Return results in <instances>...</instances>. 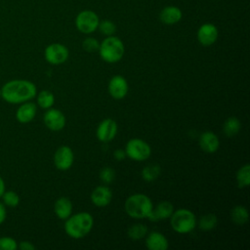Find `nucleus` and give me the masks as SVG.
<instances>
[{
	"label": "nucleus",
	"mask_w": 250,
	"mask_h": 250,
	"mask_svg": "<svg viewBox=\"0 0 250 250\" xmlns=\"http://www.w3.org/2000/svg\"><path fill=\"white\" fill-rule=\"evenodd\" d=\"M1 98L12 104H20L36 97L35 84L25 79H13L6 82L1 88Z\"/></svg>",
	"instance_id": "obj_1"
},
{
	"label": "nucleus",
	"mask_w": 250,
	"mask_h": 250,
	"mask_svg": "<svg viewBox=\"0 0 250 250\" xmlns=\"http://www.w3.org/2000/svg\"><path fill=\"white\" fill-rule=\"evenodd\" d=\"M94 218L88 212H79L65 219L64 231L74 239L86 236L93 229Z\"/></svg>",
	"instance_id": "obj_2"
},
{
	"label": "nucleus",
	"mask_w": 250,
	"mask_h": 250,
	"mask_svg": "<svg viewBox=\"0 0 250 250\" xmlns=\"http://www.w3.org/2000/svg\"><path fill=\"white\" fill-rule=\"evenodd\" d=\"M125 212L134 219H145L153 209L151 199L145 193L130 195L124 204Z\"/></svg>",
	"instance_id": "obj_3"
},
{
	"label": "nucleus",
	"mask_w": 250,
	"mask_h": 250,
	"mask_svg": "<svg viewBox=\"0 0 250 250\" xmlns=\"http://www.w3.org/2000/svg\"><path fill=\"white\" fill-rule=\"evenodd\" d=\"M99 54L103 61L108 63L119 62L125 53V47L122 40L116 36H106L100 43Z\"/></svg>",
	"instance_id": "obj_4"
},
{
	"label": "nucleus",
	"mask_w": 250,
	"mask_h": 250,
	"mask_svg": "<svg viewBox=\"0 0 250 250\" xmlns=\"http://www.w3.org/2000/svg\"><path fill=\"white\" fill-rule=\"evenodd\" d=\"M169 219L171 228L181 234L190 232L196 226L195 214L187 208L174 210Z\"/></svg>",
	"instance_id": "obj_5"
},
{
	"label": "nucleus",
	"mask_w": 250,
	"mask_h": 250,
	"mask_svg": "<svg viewBox=\"0 0 250 250\" xmlns=\"http://www.w3.org/2000/svg\"><path fill=\"white\" fill-rule=\"evenodd\" d=\"M126 156L135 161H145L151 154L150 146L144 140L133 138L129 140L125 146Z\"/></svg>",
	"instance_id": "obj_6"
},
{
	"label": "nucleus",
	"mask_w": 250,
	"mask_h": 250,
	"mask_svg": "<svg viewBox=\"0 0 250 250\" xmlns=\"http://www.w3.org/2000/svg\"><path fill=\"white\" fill-rule=\"evenodd\" d=\"M100 19L92 10H83L75 18V26L78 31L84 34L93 33L98 29Z\"/></svg>",
	"instance_id": "obj_7"
},
{
	"label": "nucleus",
	"mask_w": 250,
	"mask_h": 250,
	"mask_svg": "<svg viewBox=\"0 0 250 250\" xmlns=\"http://www.w3.org/2000/svg\"><path fill=\"white\" fill-rule=\"evenodd\" d=\"M68 49L61 43H52L44 50V58L50 64L60 65L65 62L68 59Z\"/></svg>",
	"instance_id": "obj_8"
},
{
	"label": "nucleus",
	"mask_w": 250,
	"mask_h": 250,
	"mask_svg": "<svg viewBox=\"0 0 250 250\" xmlns=\"http://www.w3.org/2000/svg\"><path fill=\"white\" fill-rule=\"evenodd\" d=\"M118 126L116 121L111 118H105L98 125L96 135L100 142L108 143L115 138Z\"/></svg>",
	"instance_id": "obj_9"
},
{
	"label": "nucleus",
	"mask_w": 250,
	"mask_h": 250,
	"mask_svg": "<svg viewBox=\"0 0 250 250\" xmlns=\"http://www.w3.org/2000/svg\"><path fill=\"white\" fill-rule=\"evenodd\" d=\"M43 121L45 126L51 131H61L65 126V116L64 114L57 108L50 107L46 110L43 116Z\"/></svg>",
	"instance_id": "obj_10"
},
{
	"label": "nucleus",
	"mask_w": 250,
	"mask_h": 250,
	"mask_svg": "<svg viewBox=\"0 0 250 250\" xmlns=\"http://www.w3.org/2000/svg\"><path fill=\"white\" fill-rule=\"evenodd\" d=\"M74 160V154L72 149L68 146H62L58 147L54 154V164L57 169L61 171L68 170Z\"/></svg>",
	"instance_id": "obj_11"
},
{
	"label": "nucleus",
	"mask_w": 250,
	"mask_h": 250,
	"mask_svg": "<svg viewBox=\"0 0 250 250\" xmlns=\"http://www.w3.org/2000/svg\"><path fill=\"white\" fill-rule=\"evenodd\" d=\"M196 36L198 42L202 46L208 47L213 45L217 41L219 36V30L215 24L206 22L199 26Z\"/></svg>",
	"instance_id": "obj_12"
},
{
	"label": "nucleus",
	"mask_w": 250,
	"mask_h": 250,
	"mask_svg": "<svg viewBox=\"0 0 250 250\" xmlns=\"http://www.w3.org/2000/svg\"><path fill=\"white\" fill-rule=\"evenodd\" d=\"M128 82L122 75H114L110 78L107 86L109 95L115 100H121L126 97L128 93Z\"/></svg>",
	"instance_id": "obj_13"
},
{
	"label": "nucleus",
	"mask_w": 250,
	"mask_h": 250,
	"mask_svg": "<svg viewBox=\"0 0 250 250\" xmlns=\"http://www.w3.org/2000/svg\"><path fill=\"white\" fill-rule=\"evenodd\" d=\"M91 201L97 207L107 206L112 199V191L106 186H98L91 193Z\"/></svg>",
	"instance_id": "obj_14"
},
{
	"label": "nucleus",
	"mask_w": 250,
	"mask_h": 250,
	"mask_svg": "<svg viewBox=\"0 0 250 250\" xmlns=\"http://www.w3.org/2000/svg\"><path fill=\"white\" fill-rule=\"evenodd\" d=\"M174 212V206L170 201H160L155 208L146 217L150 222H158L161 220L169 219Z\"/></svg>",
	"instance_id": "obj_15"
},
{
	"label": "nucleus",
	"mask_w": 250,
	"mask_h": 250,
	"mask_svg": "<svg viewBox=\"0 0 250 250\" xmlns=\"http://www.w3.org/2000/svg\"><path fill=\"white\" fill-rule=\"evenodd\" d=\"M36 112L37 106L34 103L29 101L24 102L22 104H20V106L16 111V119L20 123H28L34 119Z\"/></svg>",
	"instance_id": "obj_16"
},
{
	"label": "nucleus",
	"mask_w": 250,
	"mask_h": 250,
	"mask_svg": "<svg viewBox=\"0 0 250 250\" xmlns=\"http://www.w3.org/2000/svg\"><path fill=\"white\" fill-rule=\"evenodd\" d=\"M199 146L208 153L216 152L220 146L218 136L212 131H205L199 137Z\"/></svg>",
	"instance_id": "obj_17"
},
{
	"label": "nucleus",
	"mask_w": 250,
	"mask_h": 250,
	"mask_svg": "<svg viewBox=\"0 0 250 250\" xmlns=\"http://www.w3.org/2000/svg\"><path fill=\"white\" fill-rule=\"evenodd\" d=\"M146 246L149 250H167L169 242L164 234L153 230L147 234L146 238Z\"/></svg>",
	"instance_id": "obj_18"
},
{
	"label": "nucleus",
	"mask_w": 250,
	"mask_h": 250,
	"mask_svg": "<svg viewBox=\"0 0 250 250\" xmlns=\"http://www.w3.org/2000/svg\"><path fill=\"white\" fill-rule=\"evenodd\" d=\"M183 18V12L176 6H166L159 13V20L162 23L172 25L179 22Z\"/></svg>",
	"instance_id": "obj_19"
},
{
	"label": "nucleus",
	"mask_w": 250,
	"mask_h": 250,
	"mask_svg": "<svg viewBox=\"0 0 250 250\" xmlns=\"http://www.w3.org/2000/svg\"><path fill=\"white\" fill-rule=\"evenodd\" d=\"M54 212L59 219H67L72 213V203L70 199L65 196L58 198L54 204Z\"/></svg>",
	"instance_id": "obj_20"
},
{
	"label": "nucleus",
	"mask_w": 250,
	"mask_h": 250,
	"mask_svg": "<svg viewBox=\"0 0 250 250\" xmlns=\"http://www.w3.org/2000/svg\"><path fill=\"white\" fill-rule=\"evenodd\" d=\"M241 128V123L239 119L235 116H230L227 118L223 125V131L227 137H233L238 134Z\"/></svg>",
	"instance_id": "obj_21"
},
{
	"label": "nucleus",
	"mask_w": 250,
	"mask_h": 250,
	"mask_svg": "<svg viewBox=\"0 0 250 250\" xmlns=\"http://www.w3.org/2000/svg\"><path fill=\"white\" fill-rule=\"evenodd\" d=\"M36 100L37 104L43 109H48L55 104V96L49 90H42L36 94Z\"/></svg>",
	"instance_id": "obj_22"
},
{
	"label": "nucleus",
	"mask_w": 250,
	"mask_h": 250,
	"mask_svg": "<svg viewBox=\"0 0 250 250\" xmlns=\"http://www.w3.org/2000/svg\"><path fill=\"white\" fill-rule=\"evenodd\" d=\"M230 218L234 224L243 225L248 221V218H249L248 210L242 205H237L231 209Z\"/></svg>",
	"instance_id": "obj_23"
},
{
	"label": "nucleus",
	"mask_w": 250,
	"mask_h": 250,
	"mask_svg": "<svg viewBox=\"0 0 250 250\" xmlns=\"http://www.w3.org/2000/svg\"><path fill=\"white\" fill-rule=\"evenodd\" d=\"M236 184L239 188H243L249 186L250 184V165L244 164L241 166L235 175Z\"/></svg>",
	"instance_id": "obj_24"
},
{
	"label": "nucleus",
	"mask_w": 250,
	"mask_h": 250,
	"mask_svg": "<svg viewBox=\"0 0 250 250\" xmlns=\"http://www.w3.org/2000/svg\"><path fill=\"white\" fill-rule=\"evenodd\" d=\"M161 173V169L160 166L158 164H148L146 166L144 167V169L142 170V178L146 181V182H153L155 181L159 175Z\"/></svg>",
	"instance_id": "obj_25"
},
{
	"label": "nucleus",
	"mask_w": 250,
	"mask_h": 250,
	"mask_svg": "<svg viewBox=\"0 0 250 250\" xmlns=\"http://www.w3.org/2000/svg\"><path fill=\"white\" fill-rule=\"evenodd\" d=\"M147 231H148L147 227L145 224L138 223L129 227L127 230V234L131 239L139 240L144 238L147 234Z\"/></svg>",
	"instance_id": "obj_26"
},
{
	"label": "nucleus",
	"mask_w": 250,
	"mask_h": 250,
	"mask_svg": "<svg viewBox=\"0 0 250 250\" xmlns=\"http://www.w3.org/2000/svg\"><path fill=\"white\" fill-rule=\"evenodd\" d=\"M218 218L215 214L209 213L202 216L198 221V227L202 230H211L217 227Z\"/></svg>",
	"instance_id": "obj_27"
},
{
	"label": "nucleus",
	"mask_w": 250,
	"mask_h": 250,
	"mask_svg": "<svg viewBox=\"0 0 250 250\" xmlns=\"http://www.w3.org/2000/svg\"><path fill=\"white\" fill-rule=\"evenodd\" d=\"M2 202L5 206L8 207H17L20 204V195L14 190H5L3 195L1 196Z\"/></svg>",
	"instance_id": "obj_28"
},
{
	"label": "nucleus",
	"mask_w": 250,
	"mask_h": 250,
	"mask_svg": "<svg viewBox=\"0 0 250 250\" xmlns=\"http://www.w3.org/2000/svg\"><path fill=\"white\" fill-rule=\"evenodd\" d=\"M98 29L101 31L102 34H104L105 36H111L116 31V25L113 21H111L109 20H104L99 22Z\"/></svg>",
	"instance_id": "obj_29"
},
{
	"label": "nucleus",
	"mask_w": 250,
	"mask_h": 250,
	"mask_svg": "<svg viewBox=\"0 0 250 250\" xmlns=\"http://www.w3.org/2000/svg\"><path fill=\"white\" fill-rule=\"evenodd\" d=\"M99 177L104 184H110L115 179V171L111 167H104L101 169Z\"/></svg>",
	"instance_id": "obj_30"
},
{
	"label": "nucleus",
	"mask_w": 250,
	"mask_h": 250,
	"mask_svg": "<svg viewBox=\"0 0 250 250\" xmlns=\"http://www.w3.org/2000/svg\"><path fill=\"white\" fill-rule=\"evenodd\" d=\"M83 49L88 53H94L99 51L100 42L94 37H87L82 42Z\"/></svg>",
	"instance_id": "obj_31"
},
{
	"label": "nucleus",
	"mask_w": 250,
	"mask_h": 250,
	"mask_svg": "<svg viewBox=\"0 0 250 250\" xmlns=\"http://www.w3.org/2000/svg\"><path fill=\"white\" fill-rule=\"evenodd\" d=\"M18 249V242L15 238L10 236L0 237V250H16Z\"/></svg>",
	"instance_id": "obj_32"
},
{
	"label": "nucleus",
	"mask_w": 250,
	"mask_h": 250,
	"mask_svg": "<svg viewBox=\"0 0 250 250\" xmlns=\"http://www.w3.org/2000/svg\"><path fill=\"white\" fill-rule=\"evenodd\" d=\"M18 248L21 249V250H34L35 249V245H33L30 241H21L20 244H18Z\"/></svg>",
	"instance_id": "obj_33"
},
{
	"label": "nucleus",
	"mask_w": 250,
	"mask_h": 250,
	"mask_svg": "<svg viewBox=\"0 0 250 250\" xmlns=\"http://www.w3.org/2000/svg\"><path fill=\"white\" fill-rule=\"evenodd\" d=\"M113 157H114V159H116V160H118V161H121V160L125 159V157H126V152H125V150L122 149V148H117V149H115V150L113 151Z\"/></svg>",
	"instance_id": "obj_34"
},
{
	"label": "nucleus",
	"mask_w": 250,
	"mask_h": 250,
	"mask_svg": "<svg viewBox=\"0 0 250 250\" xmlns=\"http://www.w3.org/2000/svg\"><path fill=\"white\" fill-rule=\"evenodd\" d=\"M7 217V211H6V206L4 205L3 202L0 201V225L3 224L6 220Z\"/></svg>",
	"instance_id": "obj_35"
},
{
	"label": "nucleus",
	"mask_w": 250,
	"mask_h": 250,
	"mask_svg": "<svg viewBox=\"0 0 250 250\" xmlns=\"http://www.w3.org/2000/svg\"><path fill=\"white\" fill-rule=\"evenodd\" d=\"M6 190V186H5V182L3 180V178L0 176V198L3 195L4 191Z\"/></svg>",
	"instance_id": "obj_36"
},
{
	"label": "nucleus",
	"mask_w": 250,
	"mask_h": 250,
	"mask_svg": "<svg viewBox=\"0 0 250 250\" xmlns=\"http://www.w3.org/2000/svg\"><path fill=\"white\" fill-rule=\"evenodd\" d=\"M0 97H1V89H0Z\"/></svg>",
	"instance_id": "obj_37"
}]
</instances>
